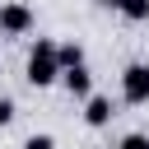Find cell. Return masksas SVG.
<instances>
[{
  "label": "cell",
  "instance_id": "9c48e42d",
  "mask_svg": "<svg viewBox=\"0 0 149 149\" xmlns=\"http://www.w3.org/2000/svg\"><path fill=\"white\" fill-rule=\"evenodd\" d=\"M14 116H19V107H14V98H0V130H5V126H9Z\"/></svg>",
  "mask_w": 149,
  "mask_h": 149
},
{
  "label": "cell",
  "instance_id": "8992f818",
  "mask_svg": "<svg viewBox=\"0 0 149 149\" xmlns=\"http://www.w3.org/2000/svg\"><path fill=\"white\" fill-rule=\"evenodd\" d=\"M107 9H116L121 19H130V23H149V0H102Z\"/></svg>",
  "mask_w": 149,
  "mask_h": 149
},
{
  "label": "cell",
  "instance_id": "6da1fadb",
  "mask_svg": "<svg viewBox=\"0 0 149 149\" xmlns=\"http://www.w3.org/2000/svg\"><path fill=\"white\" fill-rule=\"evenodd\" d=\"M61 56H56V42L51 37H37L33 42V51H28V61H23V79L33 84V88H51V84H61Z\"/></svg>",
  "mask_w": 149,
  "mask_h": 149
},
{
  "label": "cell",
  "instance_id": "7a4b0ae2",
  "mask_svg": "<svg viewBox=\"0 0 149 149\" xmlns=\"http://www.w3.org/2000/svg\"><path fill=\"white\" fill-rule=\"evenodd\" d=\"M33 9L23 5V0H5L0 5V37H28L33 33Z\"/></svg>",
  "mask_w": 149,
  "mask_h": 149
},
{
  "label": "cell",
  "instance_id": "ba28073f",
  "mask_svg": "<svg viewBox=\"0 0 149 149\" xmlns=\"http://www.w3.org/2000/svg\"><path fill=\"white\" fill-rule=\"evenodd\" d=\"M23 149H56V140H51L47 130H37V135H28V140H23Z\"/></svg>",
  "mask_w": 149,
  "mask_h": 149
},
{
  "label": "cell",
  "instance_id": "277c9868",
  "mask_svg": "<svg viewBox=\"0 0 149 149\" xmlns=\"http://www.w3.org/2000/svg\"><path fill=\"white\" fill-rule=\"evenodd\" d=\"M112 98H102V93H88L84 98V126H93V130H102V126H112Z\"/></svg>",
  "mask_w": 149,
  "mask_h": 149
},
{
  "label": "cell",
  "instance_id": "5b68a950",
  "mask_svg": "<svg viewBox=\"0 0 149 149\" xmlns=\"http://www.w3.org/2000/svg\"><path fill=\"white\" fill-rule=\"evenodd\" d=\"M61 84H65V93L79 98V102L93 93V74H88V65H70V70H61Z\"/></svg>",
  "mask_w": 149,
  "mask_h": 149
},
{
  "label": "cell",
  "instance_id": "3957f363",
  "mask_svg": "<svg viewBox=\"0 0 149 149\" xmlns=\"http://www.w3.org/2000/svg\"><path fill=\"white\" fill-rule=\"evenodd\" d=\"M121 98H126L130 107H144V102H149V65H144V61H130V65L121 70Z\"/></svg>",
  "mask_w": 149,
  "mask_h": 149
},
{
  "label": "cell",
  "instance_id": "52a82bcc",
  "mask_svg": "<svg viewBox=\"0 0 149 149\" xmlns=\"http://www.w3.org/2000/svg\"><path fill=\"white\" fill-rule=\"evenodd\" d=\"M56 56H61L65 70H70V65H84V47H79V42H56Z\"/></svg>",
  "mask_w": 149,
  "mask_h": 149
},
{
  "label": "cell",
  "instance_id": "30bf717a",
  "mask_svg": "<svg viewBox=\"0 0 149 149\" xmlns=\"http://www.w3.org/2000/svg\"><path fill=\"white\" fill-rule=\"evenodd\" d=\"M116 149H149V135H140V130H135V135H121Z\"/></svg>",
  "mask_w": 149,
  "mask_h": 149
}]
</instances>
